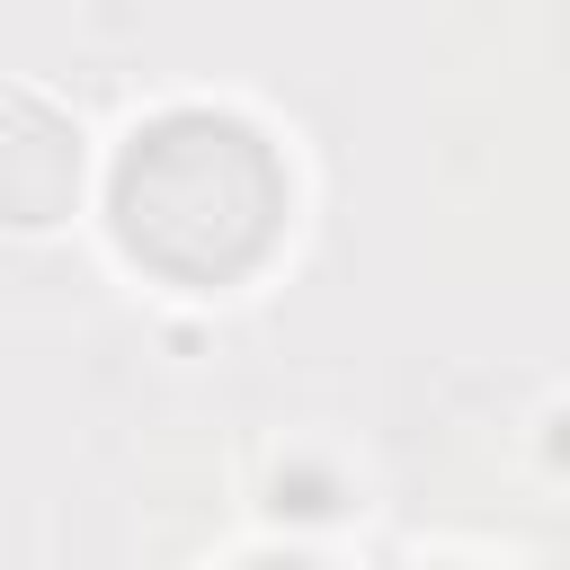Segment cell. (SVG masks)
<instances>
[{"label": "cell", "mask_w": 570, "mask_h": 570, "mask_svg": "<svg viewBox=\"0 0 570 570\" xmlns=\"http://www.w3.org/2000/svg\"><path fill=\"white\" fill-rule=\"evenodd\" d=\"M249 570H330V561H303V552H285V561H249Z\"/></svg>", "instance_id": "cell-3"}, {"label": "cell", "mask_w": 570, "mask_h": 570, "mask_svg": "<svg viewBox=\"0 0 570 570\" xmlns=\"http://www.w3.org/2000/svg\"><path fill=\"white\" fill-rule=\"evenodd\" d=\"M285 232V160L223 107H169L116 160V240L169 285H232Z\"/></svg>", "instance_id": "cell-1"}, {"label": "cell", "mask_w": 570, "mask_h": 570, "mask_svg": "<svg viewBox=\"0 0 570 570\" xmlns=\"http://www.w3.org/2000/svg\"><path fill=\"white\" fill-rule=\"evenodd\" d=\"M80 187V134L45 98H0V223H53Z\"/></svg>", "instance_id": "cell-2"}]
</instances>
